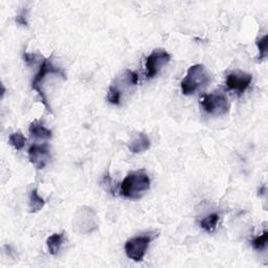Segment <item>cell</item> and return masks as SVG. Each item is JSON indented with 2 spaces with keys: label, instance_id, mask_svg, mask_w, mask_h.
<instances>
[{
  "label": "cell",
  "instance_id": "obj_1",
  "mask_svg": "<svg viewBox=\"0 0 268 268\" xmlns=\"http://www.w3.org/2000/svg\"><path fill=\"white\" fill-rule=\"evenodd\" d=\"M150 186V178L144 170L134 171L129 173L121 184V194L125 198L137 200L142 198Z\"/></svg>",
  "mask_w": 268,
  "mask_h": 268
},
{
  "label": "cell",
  "instance_id": "obj_2",
  "mask_svg": "<svg viewBox=\"0 0 268 268\" xmlns=\"http://www.w3.org/2000/svg\"><path fill=\"white\" fill-rule=\"evenodd\" d=\"M208 81H210V77H208L205 67L201 64L193 65L188 69L187 76L182 81V93L185 96L195 94L200 87L205 86Z\"/></svg>",
  "mask_w": 268,
  "mask_h": 268
},
{
  "label": "cell",
  "instance_id": "obj_3",
  "mask_svg": "<svg viewBox=\"0 0 268 268\" xmlns=\"http://www.w3.org/2000/svg\"><path fill=\"white\" fill-rule=\"evenodd\" d=\"M49 74H58V76L60 77H63L64 79H66L65 77V73L63 72V70H61L60 68H57L53 65V63L49 60V59H46L42 62V64L40 65L39 67V70L37 72V74L35 76L33 82H32V88L34 89V91H36L43 103V105L46 106L47 110L50 112V113H53L52 111V108L50 106L49 104V100L48 98L43 95L42 93V85L44 83V80H46V78L49 76Z\"/></svg>",
  "mask_w": 268,
  "mask_h": 268
},
{
  "label": "cell",
  "instance_id": "obj_4",
  "mask_svg": "<svg viewBox=\"0 0 268 268\" xmlns=\"http://www.w3.org/2000/svg\"><path fill=\"white\" fill-rule=\"evenodd\" d=\"M157 236V233H149L134 237L128 240L125 243V251L127 257L136 262H141L146 255L149 245Z\"/></svg>",
  "mask_w": 268,
  "mask_h": 268
},
{
  "label": "cell",
  "instance_id": "obj_5",
  "mask_svg": "<svg viewBox=\"0 0 268 268\" xmlns=\"http://www.w3.org/2000/svg\"><path fill=\"white\" fill-rule=\"evenodd\" d=\"M201 106L206 113L212 115H223L230 108L228 98L219 93L203 96L201 99Z\"/></svg>",
  "mask_w": 268,
  "mask_h": 268
},
{
  "label": "cell",
  "instance_id": "obj_6",
  "mask_svg": "<svg viewBox=\"0 0 268 268\" xmlns=\"http://www.w3.org/2000/svg\"><path fill=\"white\" fill-rule=\"evenodd\" d=\"M170 60H171V56L168 52L163 50H155L147 58L146 61L147 79H153L160 71V69L170 62Z\"/></svg>",
  "mask_w": 268,
  "mask_h": 268
},
{
  "label": "cell",
  "instance_id": "obj_7",
  "mask_svg": "<svg viewBox=\"0 0 268 268\" xmlns=\"http://www.w3.org/2000/svg\"><path fill=\"white\" fill-rule=\"evenodd\" d=\"M28 158L36 169H44L51 160L49 147L47 145H33L28 149Z\"/></svg>",
  "mask_w": 268,
  "mask_h": 268
},
{
  "label": "cell",
  "instance_id": "obj_8",
  "mask_svg": "<svg viewBox=\"0 0 268 268\" xmlns=\"http://www.w3.org/2000/svg\"><path fill=\"white\" fill-rule=\"evenodd\" d=\"M252 81V76L246 72H232L228 76L227 86L231 91L238 94H243L249 87Z\"/></svg>",
  "mask_w": 268,
  "mask_h": 268
},
{
  "label": "cell",
  "instance_id": "obj_9",
  "mask_svg": "<svg viewBox=\"0 0 268 268\" xmlns=\"http://www.w3.org/2000/svg\"><path fill=\"white\" fill-rule=\"evenodd\" d=\"M151 147V142L145 133H140L139 137L129 144V150L134 154H141L148 151Z\"/></svg>",
  "mask_w": 268,
  "mask_h": 268
},
{
  "label": "cell",
  "instance_id": "obj_10",
  "mask_svg": "<svg viewBox=\"0 0 268 268\" xmlns=\"http://www.w3.org/2000/svg\"><path fill=\"white\" fill-rule=\"evenodd\" d=\"M28 131H29V134H31L33 138L39 139V140H50L53 137L52 130L48 129L47 127H44L38 121H35L31 125H29Z\"/></svg>",
  "mask_w": 268,
  "mask_h": 268
},
{
  "label": "cell",
  "instance_id": "obj_11",
  "mask_svg": "<svg viewBox=\"0 0 268 268\" xmlns=\"http://www.w3.org/2000/svg\"><path fill=\"white\" fill-rule=\"evenodd\" d=\"M65 240V234L60 233V234H54L48 238L47 241V246L49 249V252L53 256H56L59 250L61 249L63 243Z\"/></svg>",
  "mask_w": 268,
  "mask_h": 268
},
{
  "label": "cell",
  "instance_id": "obj_12",
  "mask_svg": "<svg viewBox=\"0 0 268 268\" xmlns=\"http://www.w3.org/2000/svg\"><path fill=\"white\" fill-rule=\"evenodd\" d=\"M44 204H46V201L39 195L38 190L35 189L31 192V195H29V201H28V207H29V212L31 213H37L41 211Z\"/></svg>",
  "mask_w": 268,
  "mask_h": 268
},
{
  "label": "cell",
  "instance_id": "obj_13",
  "mask_svg": "<svg viewBox=\"0 0 268 268\" xmlns=\"http://www.w3.org/2000/svg\"><path fill=\"white\" fill-rule=\"evenodd\" d=\"M219 221V216L217 214H211L203 218L200 222V227L207 233H212L216 230L217 223Z\"/></svg>",
  "mask_w": 268,
  "mask_h": 268
},
{
  "label": "cell",
  "instance_id": "obj_14",
  "mask_svg": "<svg viewBox=\"0 0 268 268\" xmlns=\"http://www.w3.org/2000/svg\"><path fill=\"white\" fill-rule=\"evenodd\" d=\"M9 143L11 146H13L16 150H22L23 147L25 146L26 139L21 132H14L10 136Z\"/></svg>",
  "mask_w": 268,
  "mask_h": 268
},
{
  "label": "cell",
  "instance_id": "obj_15",
  "mask_svg": "<svg viewBox=\"0 0 268 268\" xmlns=\"http://www.w3.org/2000/svg\"><path fill=\"white\" fill-rule=\"evenodd\" d=\"M121 99H122V93H121L120 87L116 86L115 84H112L109 87L108 95H107L108 102L113 104V105H120Z\"/></svg>",
  "mask_w": 268,
  "mask_h": 268
},
{
  "label": "cell",
  "instance_id": "obj_16",
  "mask_svg": "<svg viewBox=\"0 0 268 268\" xmlns=\"http://www.w3.org/2000/svg\"><path fill=\"white\" fill-rule=\"evenodd\" d=\"M267 241H268V233L267 231H265L262 235L258 236L251 241V245L256 250H263L267 245Z\"/></svg>",
  "mask_w": 268,
  "mask_h": 268
},
{
  "label": "cell",
  "instance_id": "obj_17",
  "mask_svg": "<svg viewBox=\"0 0 268 268\" xmlns=\"http://www.w3.org/2000/svg\"><path fill=\"white\" fill-rule=\"evenodd\" d=\"M256 43L260 53L259 59L260 60H263V59H265L267 56V35H264L262 38L258 39Z\"/></svg>",
  "mask_w": 268,
  "mask_h": 268
},
{
  "label": "cell",
  "instance_id": "obj_18",
  "mask_svg": "<svg viewBox=\"0 0 268 268\" xmlns=\"http://www.w3.org/2000/svg\"><path fill=\"white\" fill-rule=\"evenodd\" d=\"M25 16H24V11L20 14V15H18V16L16 17V22H18L19 24H21V25H27V22H26V18H24Z\"/></svg>",
  "mask_w": 268,
  "mask_h": 268
}]
</instances>
